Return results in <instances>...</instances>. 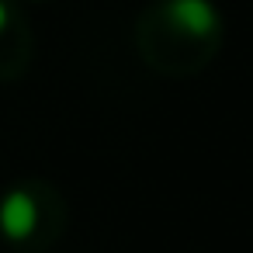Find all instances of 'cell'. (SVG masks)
Wrapping results in <instances>:
<instances>
[{"label":"cell","mask_w":253,"mask_h":253,"mask_svg":"<svg viewBox=\"0 0 253 253\" xmlns=\"http://www.w3.org/2000/svg\"><path fill=\"white\" fill-rule=\"evenodd\" d=\"M39 225V205L28 191H11L0 201V229L7 239H28Z\"/></svg>","instance_id":"1"},{"label":"cell","mask_w":253,"mask_h":253,"mask_svg":"<svg viewBox=\"0 0 253 253\" xmlns=\"http://www.w3.org/2000/svg\"><path fill=\"white\" fill-rule=\"evenodd\" d=\"M167 14L180 32L194 39H205L218 28V11L211 0H167Z\"/></svg>","instance_id":"2"},{"label":"cell","mask_w":253,"mask_h":253,"mask_svg":"<svg viewBox=\"0 0 253 253\" xmlns=\"http://www.w3.org/2000/svg\"><path fill=\"white\" fill-rule=\"evenodd\" d=\"M4 28H7V4L0 0V32H4Z\"/></svg>","instance_id":"3"}]
</instances>
